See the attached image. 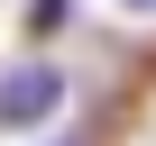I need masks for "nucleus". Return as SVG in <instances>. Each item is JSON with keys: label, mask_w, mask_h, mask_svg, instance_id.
<instances>
[{"label": "nucleus", "mask_w": 156, "mask_h": 146, "mask_svg": "<svg viewBox=\"0 0 156 146\" xmlns=\"http://www.w3.org/2000/svg\"><path fill=\"white\" fill-rule=\"evenodd\" d=\"M55 101H64L55 64H46V55H28V64H9V91H0V128H9V137H28V128H46V119H55Z\"/></svg>", "instance_id": "f257e3e1"}, {"label": "nucleus", "mask_w": 156, "mask_h": 146, "mask_svg": "<svg viewBox=\"0 0 156 146\" xmlns=\"http://www.w3.org/2000/svg\"><path fill=\"white\" fill-rule=\"evenodd\" d=\"M119 9H129V18H156V0H119Z\"/></svg>", "instance_id": "f03ea898"}]
</instances>
